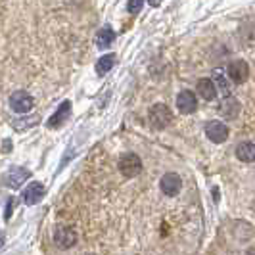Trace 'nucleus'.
Instances as JSON below:
<instances>
[{
    "mask_svg": "<svg viewBox=\"0 0 255 255\" xmlns=\"http://www.w3.org/2000/svg\"><path fill=\"white\" fill-rule=\"evenodd\" d=\"M119 171H121L123 177L132 179V177H136V175L142 173V159L132 152L123 153L121 159H119Z\"/></svg>",
    "mask_w": 255,
    "mask_h": 255,
    "instance_id": "1",
    "label": "nucleus"
},
{
    "mask_svg": "<svg viewBox=\"0 0 255 255\" xmlns=\"http://www.w3.org/2000/svg\"><path fill=\"white\" fill-rule=\"evenodd\" d=\"M173 121V112L167 108L165 104H155L150 110V123L153 128H165Z\"/></svg>",
    "mask_w": 255,
    "mask_h": 255,
    "instance_id": "2",
    "label": "nucleus"
},
{
    "mask_svg": "<svg viewBox=\"0 0 255 255\" xmlns=\"http://www.w3.org/2000/svg\"><path fill=\"white\" fill-rule=\"evenodd\" d=\"M54 244L60 250H69L77 244V232L73 227H58L54 232Z\"/></svg>",
    "mask_w": 255,
    "mask_h": 255,
    "instance_id": "3",
    "label": "nucleus"
},
{
    "mask_svg": "<svg viewBox=\"0 0 255 255\" xmlns=\"http://www.w3.org/2000/svg\"><path fill=\"white\" fill-rule=\"evenodd\" d=\"M204 130H205V136L211 142H215V144H221V142H225L229 138V127H227L225 123L217 121V119L207 121Z\"/></svg>",
    "mask_w": 255,
    "mask_h": 255,
    "instance_id": "4",
    "label": "nucleus"
},
{
    "mask_svg": "<svg viewBox=\"0 0 255 255\" xmlns=\"http://www.w3.org/2000/svg\"><path fill=\"white\" fill-rule=\"evenodd\" d=\"M159 188H161V192L165 196L173 198V196H177L182 190V179H180L177 173H165L161 177V180H159Z\"/></svg>",
    "mask_w": 255,
    "mask_h": 255,
    "instance_id": "5",
    "label": "nucleus"
},
{
    "mask_svg": "<svg viewBox=\"0 0 255 255\" xmlns=\"http://www.w3.org/2000/svg\"><path fill=\"white\" fill-rule=\"evenodd\" d=\"M10 108L15 114H27L33 108V98L23 90H17L10 96Z\"/></svg>",
    "mask_w": 255,
    "mask_h": 255,
    "instance_id": "6",
    "label": "nucleus"
},
{
    "mask_svg": "<svg viewBox=\"0 0 255 255\" xmlns=\"http://www.w3.org/2000/svg\"><path fill=\"white\" fill-rule=\"evenodd\" d=\"M177 108H179L180 114H194L198 110V98L192 90H182L179 96H177Z\"/></svg>",
    "mask_w": 255,
    "mask_h": 255,
    "instance_id": "7",
    "label": "nucleus"
},
{
    "mask_svg": "<svg viewBox=\"0 0 255 255\" xmlns=\"http://www.w3.org/2000/svg\"><path fill=\"white\" fill-rule=\"evenodd\" d=\"M44 192L46 190H44V186L40 182H31L25 188V192H23V202L27 205H37L44 198Z\"/></svg>",
    "mask_w": 255,
    "mask_h": 255,
    "instance_id": "8",
    "label": "nucleus"
},
{
    "mask_svg": "<svg viewBox=\"0 0 255 255\" xmlns=\"http://www.w3.org/2000/svg\"><path fill=\"white\" fill-rule=\"evenodd\" d=\"M229 75L234 83H244V81H248V75H250V65L242 60L232 62L229 65Z\"/></svg>",
    "mask_w": 255,
    "mask_h": 255,
    "instance_id": "9",
    "label": "nucleus"
},
{
    "mask_svg": "<svg viewBox=\"0 0 255 255\" xmlns=\"http://www.w3.org/2000/svg\"><path fill=\"white\" fill-rule=\"evenodd\" d=\"M69 112H71V102H67V100H65V102H62V106L56 110V114L48 119V127H50V128L60 127L65 119L69 117Z\"/></svg>",
    "mask_w": 255,
    "mask_h": 255,
    "instance_id": "10",
    "label": "nucleus"
},
{
    "mask_svg": "<svg viewBox=\"0 0 255 255\" xmlns=\"http://www.w3.org/2000/svg\"><path fill=\"white\" fill-rule=\"evenodd\" d=\"M236 157L244 163L255 161V144L254 142H242L236 146Z\"/></svg>",
    "mask_w": 255,
    "mask_h": 255,
    "instance_id": "11",
    "label": "nucleus"
},
{
    "mask_svg": "<svg viewBox=\"0 0 255 255\" xmlns=\"http://www.w3.org/2000/svg\"><path fill=\"white\" fill-rule=\"evenodd\" d=\"M198 94L204 98V100H213L217 96V89H215V83L211 79H200L198 81Z\"/></svg>",
    "mask_w": 255,
    "mask_h": 255,
    "instance_id": "12",
    "label": "nucleus"
},
{
    "mask_svg": "<svg viewBox=\"0 0 255 255\" xmlns=\"http://www.w3.org/2000/svg\"><path fill=\"white\" fill-rule=\"evenodd\" d=\"M27 177H29V171L19 167V169H13L12 173L8 175L6 182H8V186H10V188H19V186L27 180Z\"/></svg>",
    "mask_w": 255,
    "mask_h": 255,
    "instance_id": "13",
    "label": "nucleus"
},
{
    "mask_svg": "<svg viewBox=\"0 0 255 255\" xmlns=\"http://www.w3.org/2000/svg\"><path fill=\"white\" fill-rule=\"evenodd\" d=\"M115 38V33L112 27H104L102 31L98 33V37H96V44H98V48H102V50H106V48H110V44L114 42Z\"/></svg>",
    "mask_w": 255,
    "mask_h": 255,
    "instance_id": "14",
    "label": "nucleus"
},
{
    "mask_svg": "<svg viewBox=\"0 0 255 255\" xmlns=\"http://www.w3.org/2000/svg\"><path fill=\"white\" fill-rule=\"evenodd\" d=\"M238 110H240V104L236 102L234 98H225L223 100V104H221V112H223V115L227 117V119H234L236 115H238Z\"/></svg>",
    "mask_w": 255,
    "mask_h": 255,
    "instance_id": "15",
    "label": "nucleus"
},
{
    "mask_svg": "<svg viewBox=\"0 0 255 255\" xmlns=\"http://www.w3.org/2000/svg\"><path fill=\"white\" fill-rule=\"evenodd\" d=\"M114 64H115L114 54H106V56H102V58L98 60V64H96V73H98V75H106V73L114 67Z\"/></svg>",
    "mask_w": 255,
    "mask_h": 255,
    "instance_id": "16",
    "label": "nucleus"
},
{
    "mask_svg": "<svg viewBox=\"0 0 255 255\" xmlns=\"http://www.w3.org/2000/svg\"><path fill=\"white\" fill-rule=\"evenodd\" d=\"M215 81H217L215 89L221 90V94H223L225 98H229V96H230V87H229V83H227V79H225V75H223V73H219V71H215Z\"/></svg>",
    "mask_w": 255,
    "mask_h": 255,
    "instance_id": "17",
    "label": "nucleus"
},
{
    "mask_svg": "<svg viewBox=\"0 0 255 255\" xmlns=\"http://www.w3.org/2000/svg\"><path fill=\"white\" fill-rule=\"evenodd\" d=\"M142 4H144V0H128L127 4L128 13H138L142 10Z\"/></svg>",
    "mask_w": 255,
    "mask_h": 255,
    "instance_id": "18",
    "label": "nucleus"
},
{
    "mask_svg": "<svg viewBox=\"0 0 255 255\" xmlns=\"http://www.w3.org/2000/svg\"><path fill=\"white\" fill-rule=\"evenodd\" d=\"M12 205H13V200H10L8 202V211H6V219H10V215H12Z\"/></svg>",
    "mask_w": 255,
    "mask_h": 255,
    "instance_id": "19",
    "label": "nucleus"
},
{
    "mask_svg": "<svg viewBox=\"0 0 255 255\" xmlns=\"http://www.w3.org/2000/svg\"><path fill=\"white\" fill-rule=\"evenodd\" d=\"M244 255H255V248H250V250H246V254Z\"/></svg>",
    "mask_w": 255,
    "mask_h": 255,
    "instance_id": "20",
    "label": "nucleus"
},
{
    "mask_svg": "<svg viewBox=\"0 0 255 255\" xmlns=\"http://www.w3.org/2000/svg\"><path fill=\"white\" fill-rule=\"evenodd\" d=\"M161 2H163V0H150V4H152V6H159Z\"/></svg>",
    "mask_w": 255,
    "mask_h": 255,
    "instance_id": "21",
    "label": "nucleus"
},
{
    "mask_svg": "<svg viewBox=\"0 0 255 255\" xmlns=\"http://www.w3.org/2000/svg\"><path fill=\"white\" fill-rule=\"evenodd\" d=\"M2 242H4V240H2V236H0V246H2Z\"/></svg>",
    "mask_w": 255,
    "mask_h": 255,
    "instance_id": "22",
    "label": "nucleus"
},
{
    "mask_svg": "<svg viewBox=\"0 0 255 255\" xmlns=\"http://www.w3.org/2000/svg\"><path fill=\"white\" fill-rule=\"evenodd\" d=\"M87 255H96V254H87Z\"/></svg>",
    "mask_w": 255,
    "mask_h": 255,
    "instance_id": "23",
    "label": "nucleus"
}]
</instances>
